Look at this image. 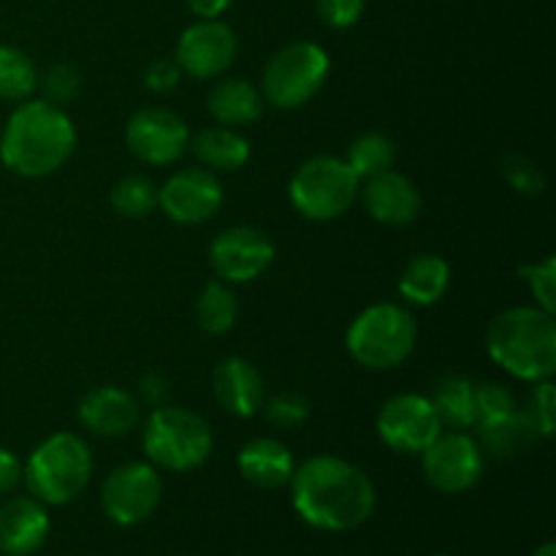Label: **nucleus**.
I'll return each instance as SVG.
<instances>
[{"label": "nucleus", "mask_w": 556, "mask_h": 556, "mask_svg": "<svg viewBox=\"0 0 556 556\" xmlns=\"http://www.w3.org/2000/svg\"><path fill=\"white\" fill-rule=\"evenodd\" d=\"M519 410L516 396L503 383H481L476 386V427H489L510 418Z\"/></svg>", "instance_id": "nucleus-30"}, {"label": "nucleus", "mask_w": 556, "mask_h": 556, "mask_svg": "<svg viewBox=\"0 0 556 556\" xmlns=\"http://www.w3.org/2000/svg\"><path fill=\"white\" fill-rule=\"evenodd\" d=\"M424 476L438 492H470L483 476V451L465 432H440L424 451Z\"/></svg>", "instance_id": "nucleus-11"}, {"label": "nucleus", "mask_w": 556, "mask_h": 556, "mask_svg": "<svg viewBox=\"0 0 556 556\" xmlns=\"http://www.w3.org/2000/svg\"><path fill=\"white\" fill-rule=\"evenodd\" d=\"M76 147L68 114L47 101H22L5 119L0 136V161L9 172L41 179L65 166Z\"/></svg>", "instance_id": "nucleus-2"}, {"label": "nucleus", "mask_w": 556, "mask_h": 556, "mask_svg": "<svg viewBox=\"0 0 556 556\" xmlns=\"http://www.w3.org/2000/svg\"><path fill=\"white\" fill-rule=\"evenodd\" d=\"M161 497V472L144 462H128V465L114 467L103 481L101 508L114 525L136 527L155 514Z\"/></svg>", "instance_id": "nucleus-9"}, {"label": "nucleus", "mask_w": 556, "mask_h": 556, "mask_svg": "<svg viewBox=\"0 0 556 556\" xmlns=\"http://www.w3.org/2000/svg\"><path fill=\"white\" fill-rule=\"evenodd\" d=\"M275 261V242L253 226H233L210 244V264L223 282H250Z\"/></svg>", "instance_id": "nucleus-12"}, {"label": "nucleus", "mask_w": 556, "mask_h": 556, "mask_svg": "<svg viewBox=\"0 0 556 556\" xmlns=\"http://www.w3.org/2000/svg\"><path fill=\"white\" fill-rule=\"evenodd\" d=\"M264 410H266V418H269V424H275V427L280 429L299 427V424L307 421L309 416L307 400L299 394H277L275 400L266 402Z\"/></svg>", "instance_id": "nucleus-34"}, {"label": "nucleus", "mask_w": 556, "mask_h": 556, "mask_svg": "<svg viewBox=\"0 0 556 556\" xmlns=\"http://www.w3.org/2000/svg\"><path fill=\"white\" fill-rule=\"evenodd\" d=\"M364 206L383 226H407L421 212V193L405 174H375L364 185Z\"/></svg>", "instance_id": "nucleus-19"}, {"label": "nucleus", "mask_w": 556, "mask_h": 556, "mask_svg": "<svg viewBox=\"0 0 556 556\" xmlns=\"http://www.w3.org/2000/svg\"><path fill=\"white\" fill-rule=\"evenodd\" d=\"M432 407L440 424L451 432H465L476 427V383L462 375H448L438 383L432 394Z\"/></svg>", "instance_id": "nucleus-24"}, {"label": "nucleus", "mask_w": 556, "mask_h": 556, "mask_svg": "<svg viewBox=\"0 0 556 556\" xmlns=\"http://www.w3.org/2000/svg\"><path fill=\"white\" fill-rule=\"evenodd\" d=\"M81 427L90 429L92 434L101 438H123L130 429H136L141 418V407L136 396L117 386H101L85 394V400L76 407Z\"/></svg>", "instance_id": "nucleus-16"}, {"label": "nucleus", "mask_w": 556, "mask_h": 556, "mask_svg": "<svg viewBox=\"0 0 556 556\" xmlns=\"http://www.w3.org/2000/svg\"><path fill=\"white\" fill-rule=\"evenodd\" d=\"M239 472L258 489H280L291 483L296 462L286 443L275 438H255L239 451Z\"/></svg>", "instance_id": "nucleus-20"}, {"label": "nucleus", "mask_w": 556, "mask_h": 556, "mask_svg": "<svg viewBox=\"0 0 556 556\" xmlns=\"http://www.w3.org/2000/svg\"><path fill=\"white\" fill-rule=\"evenodd\" d=\"M394 141L383 134H364L353 139L351 150H348V166L356 172L358 179H369L375 174H383L394 166Z\"/></svg>", "instance_id": "nucleus-27"}, {"label": "nucleus", "mask_w": 556, "mask_h": 556, "mask_svg": "<svg viewBox=\"0 0 556 556\" xmlns=\"http://www.w3.org/2000/svg\"><path fill=\"white\" fill-rule=\"evenodd\" d=\"M193 155L210 172H237L250 161V141L239 130L215 125L195 136Z\"/></svg>", "instance_id": "nucleus-23"}, {"label": "nucleus", "mask_w": 556, "mask_h": 556, "mask_svg": "<svg viewBox=\"0 0 556 556\" xmlns=\"http://www.w3.org/2000/svg\"><path fill=\"white\" fill-rule=\"evenodd\" d=\"M212 391L226 413L237 418H253L264 407V378L242 356L223 358L212 372Z\"/></svg>", "instance_id": "nucleus-18"}, {"label": "nucleus", "mask_w": 556, "mask_h": 556, "mask_svg": "<svg viewBox=\"0 0 556 556\" xmlns=\"http://www.w3.org/2000/svg\"><path fill=\"white\" fill-rule=\"evenodd\" d=\"M525 413L538 429V434L548 438L554 432V386L552 380H538L535 391L530 394V407Z\"/></svg>", "instance_id": "nucleus-35"}, {"label": "nucleus", "mask_w": 556, "mask_h": 556, "mask_svg": "<svg viewBox=\"0 0 556 556\" xmlns=\"http://www.w3.org/2000/svg\"><path fill=\"white\" fill-rule=\"evenodd\" d=\"M239 318V304L228 282L212 280L206 282L201 291L199 304H195V320H199L201 331L212 337L228 334Z\"/></svg>", "instance_id": "nucleus-25"}, {"label": "nucleus", "mask_w": 556, "mask_h": 556, "mask_svg": "<svg viewBox=\"0 0 556 556\" xmlns=\"http://www.w3.org/2000/svg\"><path fill=\"white\" fill-rule=\"evenodd\" d=\"M41 87H43V101L63 109L65 103L74 101L76 92H79V71L68 63L52 65V68L47 71V76H43Z\"/></svg>", "instance_id": "nucleus-33"}, {"label": "nucleus", "mask_w": 556, "mask_h": 556, "mask_svg": "<svg viewBox=\"0 0 556 556\" xmlns=\"http://www.w3.org/2000/svg\"><path fill=\"white\" fill-rule=\"evenodd\" d=\"M434 556H448V554H434Z\"/></svg>", "instance_id": "nucleus-42"}, {"label": "nucleus", "mask_w": 556, "mask_h": 556, "mask_svg": "<svg viewBox=\"0 0 556 556\" xmlns=\"http://www.w3.org/2000/svg\"><path fill=\"white\" fill-rule=\"evenodd\" d=\"M362 179L356 177L345 157L315 155L296 168L288 195L293 210L307 220H334L345 215L358 199Z\"/></svg>", "instance_id": "nucleus-7"}, {"label": "nucleus", "mask_w": 556, "mask_h": 556, "mask_svg": "<svg viewBox=\"0 0 556 556\" xmlns=\"http://www.w3.org/2000/svg\"><path fill=\"white\" fill-rule=\"evenodd\" d=\"M503 174L514 190L521 195H541L546 190V177H543L541 166L532 157L521 155V152H510L503 161Z\"/></svg>", "instance_id": "nucleus-31"}, {"label": "nucleus", "mask_w": 556, "mask_h": 556, "mask_svg": "<svg viewBox=\"0 0 556 556\" xmlns=\"http://www.w3.org/2000/svg\"><path fill=\"white\" fill-rule=\"evenodd\" d=\"M440 432H443V424L429 396L396 394L378 413L380 440L396 454H424Z\"/></svg>", "instance_id": "nucleus-10"}, {"label": "nucleus", "mask_w": 556, "mask_h": 556, "mask_svg": "<svg viewBox=\"0 0 556 556\" xmlns=\"http://www.w3.org/2000/svg\"><path fill=\"white\" fill-rule=\"evenodd\" d=\"M174 60L193 79L223 76L237 60V33L220 20H199L179 36Z\"/></svg>", "instance_id": "nucleus-15"}, {"label": "nucleus", "mask_w": 556, "mask_h": 556, "mask_svg": "<svg viewBox=\"0 0 556 556\" xmlns=\"http://www.w3.org/2000/svg\"><path fill=\"white\" fill-rule=\"evenodd\" d=\"M179 79H182V68L177 65V60L157 58L144 71V85L152 92H172L179 85Z\"/></svg>", "instance_id": "nucleus-37"}, {"label": "nucleus", "mask_w": 556, "mask_h": 556, "mask_svg": "<svg viewBox=\"0 0 556 556\" xmlns=\"http://www.w3.org/2000/svg\"><path fill=\"white\" fill-rule=\"evenodd\" d=\"M486 351L514 378L538 383L556 369V324L541 307H510L492 320Z\"/></svg>", "instance_id": "nucleus-3"}, {"label": "nucleus", "mask_w": 556, "mask_h": 556, "mask_svg": "<svg viewBox=\"0 0 556 556\" xmlns=\"http://www.w3.org/2000/svg\"><path fill=\"white\" fill-rule=\"evenodd\" d=\"M49 538V514L36 497H14L0 508V554L33 556Z\"/></svg>", "instance_id": "nucleus-17"}, {"label": "nucleus", "mask_w": 556, "mask_h": 556, "mask_svg": "<svg viewBox=\"0 0 556 556\" xmlns=\"http://www.w3.org/2000/svg\"><path fill=\"white\" fill-rule=\"evenodd\" d=\"M231 5V0H188V9L199 20H217Z\"/></svg>", "instance_id": "nucleus-40"}, {"label": "nucleus", "mask_w": 556, "mask_h": 556, "mask_svg": "<svg viewBox=\"0 0 556 556\" xmlns=\"http://www.w3.org/2000/svg\"><path fill=\"white\" fill-rule=\"evenodd\" d=\"M329 54L313 41H293L271 54L264 68L261 96L277 109H299L313 101L329 79Z\"/></svg>", "instance_id": "nucleus-8"}, {"label": "nucleus", "mask_w": 556, "mask_h": 556, "mask_svg": "<svg viewBox=\"0 0 556 556\" xmlns=\"http://www.w3.org/2000/svg\"><path fill=\"white\" fill-rule=\"evenodd\" d=\"M215 448L212 429L199 413L185 407H155L144 424V451L152 467L188 472L204 465Z\"/></svg>", "instance_id": "nucleus-5"}, {"label": "nucleus", "mask_w": 556, "mask_h": 556, "mask_svg": "<svg viewBox=\"0 0 556 556\" xmlns=\"http://www.w3.org/2000/svg\"><path fill=\"white\" fill-rule=\"evenodd\" d=\"M22 481V465L11 451L0 448V494L14 492L16 483Z\"/></svg>", "instance_id": "nucleus-38"}, {"label": "nucleus", "mask_w": 556, "mask_h": 556, "mask_svg": "<svg viewBox=\"0 0 556 556\" xmlns=\"http://www.w3.org/2000/svg\"><path fill=\"white\" fill-rule=\"evenodd\" d=\"M112 206L123 217H147L157 210V188L144 174L123 177L112 188Z\"/></svg>", "instance_id": "nucleus-28"}, {"label": "nucleus", "mask_w": 556, "mask_h": 556, "mask_svg": "<svg viewBox=\"0 0 556 556\" xmlns=\"http://www.w3.org/2000/svg\"><path fill=\"white\" fill-rule=\"evenodd\" d=\"M532 556H556V546H554L552 541L543 543L541 548H535V554H532Z\"/></svg>", "instance_id": "nucleus-41"}, {"label": "nucleus", "mask_w": 556, "mask_h": 556, "mask_svg": "<svg viewBox=\"0 0 556 556\" xmlns=\"http://www.w3.org/2000/svg\"><path fill=\"white\" fill-rule=\"evenodd\" d=\"M451 286V266L440 255H416L400 277V293L405 302L432 307Z\"/></svg>", "instance_id": "nucleus-22"}, {"label": "nucleus", "mask_w": 556, "mask_h": 556, "mask_svg": "<svg viewBox=\"0 0 556 556\" xmlns=\"http://www.w3.org/2000/svg\"><path fill=\"white\" fill-rule=\"evenodd\" d=\"M521 280L530 286L532 296H535V307L546 309V313L554 315L556 309V261L546 258L541 264L521 266L519 269Z\"/></svg>", "instance_id": "nucleus-32"}, {"label": "nucleus", "mask_w": 556, "mask_h": 556, "mask_svg": "<svg viewBox=\"0 0 556 556\" xmlns=\"http://www.w3.org/2000/svg\"><path fill=\"white\" fill-rule=\"evenodd\" d=\"M416 318L394 302L372 304L348 329V353L367 369H394L413 353Z\"/></svg>", "instance_id": "nucleus-6"}, {"label": "nucleus", "mask_w": 556, "mask_h": 556, "mask_svg": "<svg viewBox=\"0 0 556 556\" xmlns=\"http://www.w3.org/2000/svg\"><path fill=\"white\" fill-rule=\"evenodd\" d=\"M296 514L315 530L351 532L375 510V486L364 470L340 456H313L293 470Z\"/></svg>", "instance_id": "nucleus-1"}, {"label": "nucleus", "mask_w": 556, "mask_h": 556, "mask_svg": "<svg viewBox=\"0 0 556 556\" xmlns=\"http://www.w3.org/2000/svg\"><path fill=\"white\" fill-rule=\"evenodd\" d=\"M166 394H168V383L161 378V375H147V378H141V396H144V402L161 407L163 400H166Z\"/></svg>", "instance_id": "nucleus-39"}, {"label": "nucleus", "mask_w": 556, "mask_h": 556, "mask_svg": "<svg viewBox=\"0 0 556 556\" xmlns=\"http://www.w3.org/2000/svg\"><path fill=\"white\" fill-rule=\"evenodd\" d=\"M125 141H128L130 152L139 157L141 163L150 166H168V163L179 161L188 150V125L179 114L172 109L150 106L136 112L128 119L125 128Z\"/></svg>", "instance_id": "nucleus-13"}, {"label": "nucleus", "mask_w": 556, "mask_h": 556, "mask_svg": "<svg viewBox=\"0 0 556 556\" xmlns=\"http://www.w3.org/2000/svg\"><path fill=\"white\" fill-rule=\"evenodd\" d=\"M315 5H318V14L326 25L334 27V30H345L362 20L367 0H315Z\"/></svg>", "instance_id": "nucleus-36"}, {"label": "nucleus", "mask_w": 556, "mask_h": 556, "mask_svg": "<svg viewBox=\"0 0 556 556\" xmlns=\"http://www.w3.org/2000/svg\"><path fill=\"white\" fill-rule=\"evenodd\" d=\"M223 204V188L210 168H179L157 188V206L182 226L206 223Z\"/></svg>", "instance_id": "nucleus-14"}, {"label": "nucleus", "mask_w": 556, "mask_h": 556, "mask_svg": "<svg viewBox=\"0 0 556 556\" xmlns=\"http://www.w3.org/2000/svg\"><path fill=\"white\" fill-rule=\"evenodd\" d=\"M25 486L38 503L68 505L92 478V454L79 434L58 432L43 440L22 467Z\"/></svg>", "instance_id": "nucleus-4"}, {"label": "nucleus", "mask_w": 556, "mask_h": 556, "mask_svg": "<svg viewBox=\"0 0 556 556\" xmlns=\"http://www.w3.org/2000/svg\"><path fill=\"white\" fill-rule=\"evenodd\" d=\"M264 96L248 79H220L206 96V109L226 128L250 125L264 114Z\"/></svg>", "instance_id": "nucleus-21"}, {"label": "nucleus", "mask_w": 556, "mask_h": 556, "mask_svg": "<svg viewBox=\"0 0 556 556\" xmlns=\"http://www.w3.org/2000/svg\"><path fill=\"white\" fill-rule=\"evenodd\" d=\"M38 71L33 60L16 47H0V98L22 103L33 96Z\"/></svg>", "instance_id": "nucleus-26"}, {"label": "nucleus", "mask_w": 556, "mask_h": 556, "mask_svg": "<svg viewBox=\"0 0 556 556\" xmlns=\"http://www.w3.org/2000/svg\"><path fill=\"white\" fill-rule=\"evenodd\" d=\"M535 438L538 429L532 427V421L521 410H516L514 416L505 418V421L481 427L483 445H486V451H492V454L497 456H510L514 451H521Z\"/></svg>", "instance_id": "nucleus-29"}]
</instances>
